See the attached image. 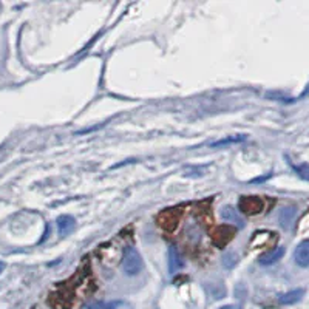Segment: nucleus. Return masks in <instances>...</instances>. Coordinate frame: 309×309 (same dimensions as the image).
Wrapping results in <instances>:
<instances>
[{
  "instance_id": "nucleus-1",
  "label": "nucleus",
  "mask_w": 309,
  "mask_h": 309,
  "mask_svg": "<svg viewBox=\"0 0 309 309\" xmlns=\"http://www.w3.org/2000/svg\"><path fill=\"white\" fill-rule=\"evenodd\" d=\"M122 268H124V272L130 277H135L143 271V258L133 246H127L124 249Z\"/></svg>"
},
{
  "instance_id": "nucleus-2",
  "label": "nucleus",
  "mask_w": 309,
  "mask_h": 309,
  "mask_svg": "<svg viewBox=\"0 0 309 309\" xmlns=\"http://www.w3.org/2000/svg\"><path fill=\"white\" fill-rule=\"evenodd\" d=\"M263 207V201L257 198V196H241L240 201H238V209L246 215H257L261 212Z\"/></svg>"
},
{
  "instance_id": "nucleus-3",
  "label": "nucleus",
  "mask_w": 309,
  "mask_h": 309,
  "mask_svg": "<svg viewBox=\"0 0 309 309\" xmlns=\"http://www.w3.org/2000/svg\"><path fill=\"white\" fill-rule=\"evenodd\" d=\"M235 231L231 226H218L215 228L214 233H212V240L218 247H224L233 236Z\"/></svg>"
},
{
  "instance_id": "nucleus-4",
  "label": "nucleus",
  "mask_w": 309,
  "mask_h": 309,
  "mask_svg": "<svg viewBox=\"0 0 309 309\" xmlns=\"http://www.w3.org/2000/svg\"><path fill=\"white\" fill-rule=\"evenodd\" d=\"M221 218L226 221V223H231V224H235L238 228H244V220L241 218L240 212H238L236 209H233L232 206H224L221 209Z\"/></svg>"
},
{
  "instance_id": "nucleus-5",
  "label": "nucleus",
  "mask_w": 309,
  "mask_h": 309,
  "mask_svg": "<svg viewBox=\"0 0 309 309\" xmlns=\"http://www.w3.org/2000/svg\"><path fill=\"white\" fill-rule=\"evenodd\" d=\"M294 260L300 268H309V241H303L294 252Z\"/></svg>"
},
{
  "instance_id": "nucleus-6",
  "label": "nucleus",
  "mask_w": 309,
  "mask_h": 309,
  "mask_svg": "<svg viewBox=\"0 0 309 309\" xmlns=\"http://www.w3.org/2000/svg\"><path fill=\"white\" fill-rule=\"evenodd\" d=\"M167 258H168V272H170V274H176L182 268V260H181L179 250L175 246H168Z\"/></svg>"
},
{
  "instance_id": "nucleus-7",
  "label": "nucleus",
  "mask_w": 309,
  "mask_h": 309,
  "mask_svg": "<svg viewBox=\"0 0 309 309\" xmlns=\"http://www.w3.org/2000/svg\"><path fill=\"white\" fill-rule=\"evenodd\" d=\"M56 223H58V232L62 236L72 233L76 226V220L72 215H61L58 220H56Z\"/></svg>"
},
{
  "instance_id": "nucleus-8",
  "label": "nucleus",
  "mask_w": 309,
  "mask_h": 309,
  "mask_svg": "<svg viewBox=\"0 0 309 309\" xmlns=\"http://www.w3.org/2000/svg\"><path fill=\"white\" fill-rule=\"evenodd\" d=\"M297 217V209L296 207H285L280 210V215H278V221H280V226H282L283 229H288L291 228V224L294 223V220H296Z\"/></svg>"
},
{
  "instance_id": "nucleus-9",
  "label": "nucleus",
  "mask_w": 309,
  "mask_h": 309,
  "mask_svg": "<svg viewBox=\"0 0 309 309\" xmlns=\"http://www.w3.org/2000/svg\"><path fill=\"white\" fill-rule=\"evenodd\" d=\"M303 296H305V289H294L286 294H282L278 297V302L282 305H296L303 299Z\"/></svg>"
},
{
  "instance_id": "nucleus-10",
  "label": "nucleus",
  "mask_w": 309,
  "mask_h": 309,
  "mask_svg": "<svg viewBox=\"0 0 309 309\" xmlns=\"http://www.w3.org/2000/svg\"><path fill=\"white\" fill-rule=\"evenodd\" d=\"M283 255H285V247L278 246V247H275V249L269 250L268 254L261 255V257H260V263H261L263 266H269V264L277 263V261H278L280 258H282Z\"/></svg>"
},
{
  "instance_id": "nucleus-11",
  "label": "nucleus",
  "mask_w": 309,
  "mask_h": 309,
  "mask_svg": "<svg viewBox=\"0 0 309 309\" xmlns=\"http://www.w3.org/2000/svg\"><path fill=\"white\" fill-rule=\"evenodd\" d=\"M247 135H233V136H229V138H224V139H220L217 143H212L210 147L214 149H218V147H223V146H231V144H238V143H243L246 141Z\"/></svg>"
},
{
  "instance_id": "nucleus-12",
  "label": "nucleus",
  "mask_w": 309,
  "mask_h": 309,
  "mask_svg": "<svg viewBox=\"0 0 309 309\" xmlns=\"http://www.w3.org/2000/svg\"><path fill=\"white\" fill-rule=\"evenodd\" d=\"M236 263H238V255L235 254V252L229 250L223 255V266L226 269H233L236 266Z\"/></svg>"
},
{
  "instance_id": "nucleus-13",
  "label": "nucleus",
  "mask_w": 309,
  "mask_h": 309,
  "mask_svg": "<svg viewBox=\"0 0 309 309\" xmlns=\"http://www.w3.org/2000/svg\"><path fill=\"white\" fill-rule=\"evenodd\" d=\"M292 167L302 179L309 181V164H300V165H292Z\"/></svg>"
},
{
  "instance_id": "nucleus-14",
  "label": "nucleus",
  "mask_w": 309,
  "mask_h": 309,
  "mask_svg": "<svg viewBox=\"0 0 309 309\" xmlns=\"http://www.w3.org/2000/svg\"><path fill=\"white\" fill-rule=\"evenodd\" d=\"M87 309H116V303L108 302H93L87 306Z\"/></svg>"
},
{
  "instance_id": "nucleus-15",
  "label": "nucleus",
  "mask_w": 309,
  "mask_h": 309,
  "mask_svg": "<svg viewBox=\"0 0 309 309\" xmlns=\"http://www.w3.org/2000/svg\"><path fill=\"white\" fill-rule=\"evenodd\" d=\"M220 309H241V306H238V305H226V306H221Z\"/></svg>"
},
{
  "instance_id": "nucleus-16",
  "label": "nucleus",
  "mask_w": 309,
  "mask_h": 309,
  "mask_svg": "<svg viewBox=\"0 0 309 309\" xmlns=\"http://www.w3.org/2000/svg\"><path fill=\"white\" fill-rule=\"evenodd\" d=\"M268 178H271V175H266V176H261V178H255V179H252L250 182H263V181H266Z\"/></svg>"
},
{
  "instance_id": "nucleus-17",
  "label": "nucleus",
  "mask_w": 309,
  "mask_h": 309,
  "mask_svg": "<svg viewBox=\"0 0 309 309\" xmlns=\"http://www.w3.org/2000/svg\"><path fill=\"white\" fill-rule=\"evenodd\" d=\"M3 269H5V263H3V261H0V274L3 272Z\"/></svg>"
}]
</instances>
